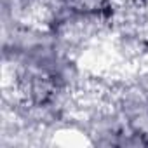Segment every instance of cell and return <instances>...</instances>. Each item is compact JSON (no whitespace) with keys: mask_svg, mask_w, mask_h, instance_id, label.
<instances>
[{"mask_svg":"<svg viewBox=\"0 0 148 148\" xmlns=\"http://www.w3.org/2000/svg\"><path fill=\"white\" fill-rule=\"evenodd\" d=\"M73 11L79 12H98L105 7V0H66Z\"/></svg>","mask_w":148,"mask_h":148,"instance_id":"cell-1","label":"cell"}]
</instances>
